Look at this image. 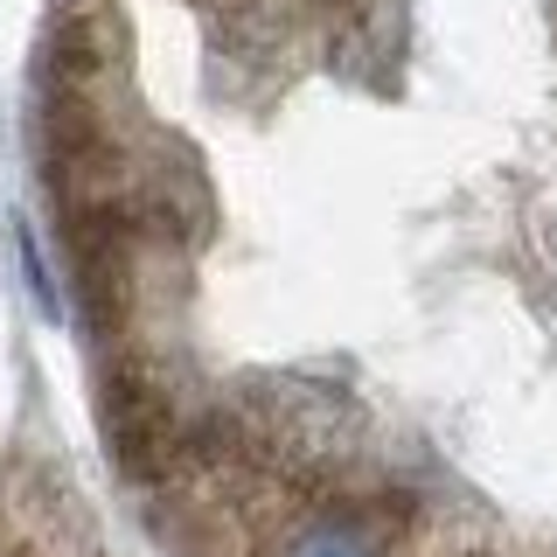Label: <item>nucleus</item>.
Wrapping results in <instances>:
<instances>
[{
    "instance_id": "obj_2",
    "label": "nucleus",
    "mask_w": 557,
    "mask_h": 557,
    "mask_svg": "<svg viewBox=\"0 0 557 557\" xmlns=\"http://www.w3.org/2000/svg\"><path fill=\"white\" fill-rule=\"evenodd\" d=\"M272 557H383V544H376V530H370L362 516H348V509H313V516H300L286 536H278Z\"/></svg>"
},
{
    "instance_id": "obj_1",
    "label": "nucleus",
    "mask_w": 557,
    "mask_h": 557,
    "mask_svg": "<svg viewBox=\"0 0 557 557\" xmlns=\"http://www.w3.org/2000/svg\"><path fill=\"white\" fill-rule=\"evenodd\" d=\"M104 440H112L119 467L133 481H161L174 460H182V418H174L168 391L153 383V370L139 362H112L104 376Z\"/></svg>"
}]
</instances>
